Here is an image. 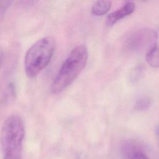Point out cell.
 <instances>
[{
  "label": "cell",
  "mask_w": 159,
  "mask_h": 159,
  "mask_svg": "<svg viewBox=\"0 0 159 159\" xmlns=\"http://www.w3.org/2000/svg\"><path fill=\"white\" fill-rule=\"evenodd\" d=\"M88 50L83 45L75 47L61 66L53 80L50 90L53 94H58L67 88L76 79L86 66Z\"/></svg>",
  "instance_id": "cell-1"
},
{
  "label": "cell",
  "mask_w": 159,
  "mask_h": 159,
  "mask_svg": "<svg viewBox=\"0 0 159 159\" xmlns=\"http://www.w3.org/2000/svg\"><path fill=\"white\" fill-rule=\"evenodd\" d=\"M55 40L50 36L37 40L27 50L24 57V71L26 76L33 78L50 62L55 50Z\"/></svg>",
  "instance_id": "cell-2"
},
{
  "label": "cell",
  "mask_w": 159,
  "mask_h": 159,
  "mask_svg": "<svg viewBox=\"0 0 159 159\" xmlns=\"http://www.w3.org/2000/svg\"><path fill=\"white\" fill-rule=\"evenodd\" d=\"M25 136L23 119L17 114L9 116L4 122L1 130L0 143L4 155L22 153Z\"/></svg>",
  "instance_id": "cell-3"
},
{
  "label": "cell",
  "mask_w": 159,
  "mask_h": 159,
  "mask_svg": "<svg viewBox=\"0 0 159 159\" xmlns=\"http://www.w3.org/2000/svg\"><path fill=\"white\" fill-rule=\"evenodd\" d=\"M157 32L150 29H140L132 33L126 40L125 46L127 50L133 53L148 52L157 45Z\"/></svg>",
  "instance_id": "cell-4"
},
{
  "label": "cell",
  "mask_w": 159,
  "mask_h": 159,
  "mask_svg": "<svg viewBox=\"0 0 159 159\" xmlns=\"http://www.w3.org/2000/svg\"><path fill=\"white\" fill-rule=\"evenodd\" d=\"M120 151L122 159H149L142 145L134 140L124 142Z\"/></svg>",
  "instance_id": "cell-5"
},
{
  "label": "cell",
  "mask_w": 159,
  "mask_h": 159,
  "mask_svg": "<svg viewBox=\"0 0 159 159\" xmlns=\"http://www.w3.org/2000/svg\"><path fill=\"white\" fill-rule=\"evenodd\" d=\"M135 4L132 1L125 2L119 9L110 13L106 17V23L108 25H112L118 20L132 14L135 9Z\"/></svg>",
  "instance_id": "cell-6"
},
{
  "label": "cell",
  "mask_w": 159,
  "mask_h": 159,
  "mask_svg": "<svg viewBox=\"0 0 159 159\" xmlns=\"http://www.w3.org/2000/svg\"><path fill=\"white\" fill-rule=\"evenodd\" d=\"M111 7V2L109 1H96L92 6V13L95 16H102L106 14Z\"/></svg>",
  "instance_id": "cell-7"
},
{
  "label": "cell",
  "mask_w": 159,
  "mask_h": 159,
  "mask_svg": "<svg viewBox=\"0 0 159 159\" xmlns=\"http://www.w3.org/2000/svg\"><path fill=\"white\" fill-rule=\"evenodd\" d=\"M145 58L150 66L154 68L159 67V46L157 45L148 50Z\"/></svg>",
  "instance_id": "cell-8"
},
{
  "label": "cell",
  "mask_w": 159,
  "mask_h": 159,
  "mask_svg": "<svg viewBox=\"0 0 159 159\" xmlns=\"http://www.w3.org/2000/svg\"><path fill=\"white\" fill-rule=\"evenodd\" d=\"M151 103L152 101L150 98L148 97H143L137 101L134 108L137 111H144L149 108Z\"/></svg>",
  "instance_id": "cell-9"
},
{
  "label": "cell",
  "mask_w": 159,
  "mask_h": 159,
  "mask_svg": "<svg viewBox=\"0 0 159 159\" xmlns=\"http://www.w3.org/2000/svg\"><path fill=\"white\" fill-rule=\"evenodd\" d=\"M3 159H23L22 153H16L4 155Z\"/></svg>",
  "instance_id": "cell-10"
},
{
  "label": "cell",
  "mask_w": 159,
  "mask_h": 159,
  "mask_svg": "<svg viewBox=\"0 0 159 159\" xmlns=\"http://www.w3.org/2000/svg\"><path fill=\"white\" fill-rule=\"evenodd\" d=\"M4 52L2 51V50L0 48V68L2 66L3 62H4Z\"/></svg>",
  "instance_id": "cell-11"
},
{
  "label": "cell",
  "mask_w": 159,
  "mask_h": 159,
  "mask_svg": "<svg viewBox=\"0 0 159 159\" xmlns=\"http://www.w3.org/2000/svg\"><path fill=\"white\" fill-rule=\"evenodd\" d=\"M156 132H157V135L159 139V125L157 127V130H156Z\"/></svg>",
  "instance_id": "cell-12"
}]
</instances>
